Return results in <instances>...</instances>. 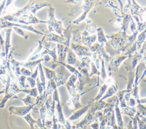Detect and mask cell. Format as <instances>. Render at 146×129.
<instances>
[{
    "label": "cell",
    "instance_id": "f907efd6",
    "mask_svg": "<svg viewBox=\"0 0 146 129\" xmlns=\"http://www.w3.org/2000/svg\"><path fill=\"white\" fill-rule=\"evenodd\" d=\"M95 28V26H92V25H89V27H87V30L90 32H93L94 31Z\"/></svg>",
    "mask_w": 146,
    "mask_h": 129
},
{
    "label": "cell",
    "instance_id": "f5cc1de1",
    "mask_svg": "<svg viewBox=\"0 0 146 129\" xmlns=\"http://www.w3.org/2000/svg\"><path fill=\"white\" fill-rule=\"evenodd\" d=\"M43 58L44 59V61H46V62H48V61H49L51 60L50 57V56H48V55H47V54L44 55L43 57Z\"/></svg>",
    "mask_w": 146,
    "mask_h": 129
},
{
    "label": "cell",
    "instance_id": "30bf717a",
    "mask_svg": "<svg viewBox=\"0 0 146 129\" xmlns=\"http://www.w3.org/2000/svg\"><path fill=\"white\" fill-rule=\"evenodd\" d=\"M3 30L6 32L5 35V53H6V60H7L8 55L9 53V51L10 49L11 48V34L13 30V28H5Z\"/></svg>",
    "mask_w": 146,
    "mask_h": 129
},
{
    "label": "cell",
    "instance_id": "3957f363",
    "mask_svg": "<svg viewBox=\"0 0 146 129\" xmlns=\"http://www.w3.org/2000/svg\"><path fill=\"white\" fill-rule=\"evenodd\" d=\"M66 86L69 93L70 99L72 102L75 106V110H77L80 108H82L83 106L80 103V101H79L80 97L82 95V94H80L78 93V90L76 88V86L70 87L66 85Z\"/></svg>",
    "mask_w": 146,
    "mask_h": 129
},
{
    "label": "cell",
    "instance_id": "11a10c76",
    "mask_svg": "<svg viewBox=\"0 0 146 129\" xmlns=\"http://www.w3.org/2000/svg\"><path fill=\"white\" fill-rule=\"evenodd\" d=\"M105 129H111V127L109 126H106V127H105Z\"/></svg>",
    "mask_w": 146,
    "mask_h": 129
},
{
    "label": "cell",
    "instance_id": "d4e9b609",
    "mask_svg": "<svg viewBox=\"0 0 146 129\" xmlns=\"http://www.w3.org/2000/svg\"><path fill=\"white\" fill-rule=\"evenodd\" d=\"M127 57V56L125 55L121 56H116L114 57L112 60V65L113 66H115V68H118L120 64L121 63V62Z\"/></svg>",
    "mask_w": 146,
    "mask_h": 129
},
{
    "label": "cell",
    "instance_id": "7c38bea8",
    "mask_svg": "<svg viewBox=\"0 0 146 129\" xmlns=\"http://www.w3.org/2000/svg\"><path fill=\"white\" fill-rule=\"evenodd\" d=\"M22 19H23L28 24H36L38 23H46L47 21L42 20L40 19H38L35 15L31 13L30 12H29L27 14L23 15L21 16Z\"/></svg>",
    "mask_w": 146,
    "mask_h": 129
},
{
    "label": "cell",
    "instance_id": "8992f818",
    "mask_svg": "<svg viewBox=\"0 0 146 129\" xmlns=\"http://www.w3.org/2000/svg\"><path fill=\"white\" fill-rule=\"evenodd\" d=\"M45 38L46 39L47 41L56 42L58 44H63L67 47L69 46L70 41H68L65 38L54 34L52 32H49L48 34H46Z\"/></svg>",
    "mask_w": 146,
    "mask_h": 129
},
{
    "label": "cell",
    "instance_id": "7a4b0ae2",
    "mask_svg": "<svg viewBox=\"0 0 146 129\" xmlns=\"http://www.w3.org/2000/svg\"><path fill=\"white\" fill-rule=\"evenodd\" d=\"M14 26L18 27L21 28H23L25 30H27L28 31H30L32 32H34L36 34L38 35H41L43 36H46V34H44L39 30L35 28L33 26L31 25H25V24H22L20 23H13L10 22H8L6 20L3 19L2 18H0V28L1 30L2 29H5V28H11Z\"/></svg>",
    "mask_w": 146,
    "mask_h": 129
},
{
    "label": "cell",
    "instance_id": "5bb4252c",
    "mask_svg": "<svg viewBox=\"0 0 146 129\" xmlns=\"http://www.w3.org/2000/svg\"><path fill=\"white\" fill-rule=\"evenodd\" d=\"M57 50L58 55V60L56 61L64 63L66 59V54L68 50V47L60 44H57Z\"/></svg>",
    "mask_w": 146,
    "mask_h": 129
},
{
    "label": "cell",
    "instance_id": "9c48e42d",
    "mask_svg": "<svg viewBox=\"0 0 146 129\" xmlns=\"http://www.w3.org/2000/svg\"><path fill=\"white\" fill-rule=\"evenodd\" d=\"M91 103H92V102L90 101L86 106H83L82 108H80V109L76 110L73 113V114L71 116H70L67 119L71 122L74 120L79 119L82 115H83L84 113H86V112H87L88 111L90 107H91Z\"/></svg>",
    "mask_w": 146,
    "mask_h": 129
},
{
    "label": "cell",
    "instance_id": "f6af8a7d",
    "mask_svg": "<svg viewBox=\"0 0 146 129\" xmlns=\"http://www.w3.org/2000/svg\"><path fill=\"white\" fill-rule=\"evenodd\" d=\"M6 1H2L1 3H0V16H1V15L3 13V11L5 9V6L6 5Z\"/></svg>",
    "mask_w": 146,
    "mask_h": 129
},
{
    "label": "cell",
    "instance_id": "db71d44e",
    "mask_svg": "<svg viewBox=\"0 0 146 129\" xmlns=\"http://www.w3.org/2000/svg\"><path fill=\"white\" fill-rule=\"evenodd\" d=\"M130 9V6H129V3H128L127 5H126L124 7V10H123V11L124 13H127L128 10Z\"/></svg>",
    "mask_w": 146,
    "mask_h": 129
},
{
    "label": "cell",
    "instance_id": "ac0fdd59",
    "mask_svg": "<svg viewBox=\"0 0 146 129\" xmlns=\"http://www.w3.org/2000/svg\"><path fill=\"white\" fill-rule=\"evenodd\" d=\"M108 88V86L107 85H106V84H104L103 85L100 86V88H99V93L98 94V95L94 98H91V101L92 102H95L99 101L103 97V96L105 94V93H106Z\"/></svg>",
    "mask_w": 146,
    "mask_h": 129
},
{
    "label": "cell",
    "instance_id": "7dc6e473",
    "mask_svg": "<svg viewBox=\"0 0 146 129\" xmlns=\"http://www.w3.org/2000/svg\"><path fill=\"white\" fill-rule=\"evenodd\" d=\"M67 105L68 107V108L70 110H75V106L74 105V103H72V102L71 101L70 99H69L67 101Z\"/></svg>",
    "mask_w": 146,
    "mask_h": 129
},
{
    "label": "cell",
    "instance_id": "681fc988",
    "mask_svg": "<svg viewBox=\"0 0 146 129\" xmlns=\"http://www.w3.org/2000/svg\"><path fill=\"white\" fill-rule=\"evenodd\" d=\"M135 115H136L137 117H138L139 118H140V119H141V120L146 124V117L142 116V115H140L138 112H136V114Z\"/></svg>",
    "mask_w": 146,
    "mask_h": 129
},
{
    "label": "cell",
    "instance_id": "8d00e7d4",
    "mask_svg": "<svg viewBox=\"0 0 146 129\" xmlns=\"http://www.w3.org/2000/svg\"><path fill=\"white\" fill-rule=\"evenodd\" d=\"M100 74L101 75L102 78H103V81L107 77V73L105 70V67H104V63L103 59L102 60V67H101V70L100 72Z\"/></svg>",
    "mask_w": 146,
    "mask_h": 129
},
{
    "label": "cell",
    "instance_id": "277c9868",
    "mask_svg": "<svg viewBox=\"0 0 146 129\" xmlns=\"http://www.w3.org/2000/svg\"><path fill=\"white\" fill-rule=\"evenodd\" d=\"M36 105V103L30 106H25L21 107H15L10 106L9 109V112L10 114H13L15 115H18L20 116H24L30 113V110L33 109V107Z\"/></svg>",
    "mask_w": 146,
    "mask_h": 129
},
{
    "label": "cell",
    "instance_id": "816d5d0a",
    "mask_svg": "<svg viewBox=\"0 0 146 129\" xmlns=\"http://www.w3.org/2000/svg\"><path fill=\"white\" fill-rule=\"evenodd\" d=\"M137 103H141V104H145L146 103V97L141 99H139L137 101Z\"/></svg>",
    "mask_w": 146,
    "mask_h": 129
},
{
    "label": "cell",
    "instance_id": "f35d334b",
    "mask_svg": "<svg viewBox=\"0 0 146 129\" xmlns=\"http://www.w3.org/2000/svg\"><path fill=\"white\" fill-rule=\"evenodd\" d=\"M91 67H92V70H91V73L90 74V77H91L93 74H97L98 76H99L100 75V72H99L98 70V68H96L95 63L94 62H91Z\"/></svg>",
    "mask_w": 146,
    "mask_h": 129
},
{
    "label": "cell",
    "instance_id": "d6a6232c",
    "mask_svg": "<svg viewBox=\"0 0 146 129\" xmlns=\"http://www.w3.org/2000/svg\"><path fill=\"white\" fill-rule=\"evenodd\" d=\"M17 81H18V83H19L20 86L22 88H23V89L27 88V86H26L25 85V80H26V76L20 75V76H18V77H17Z\"/></svg>",
    "mask_w": 146,
    "mask_h": 129
},
{
    "label": "cell",
    "instance_id": "836d02e7",
    "mask_svg": "<svg viewBox=\"0 0 146 129\" xmlns=\"http://www.w3.org/2000/svg\"><path fill=\"white\" fill-rule=\"evenodd\" d=\"M36 88H37V89H38V93L39 95L42 94L43 93V92L44 91V89H43V87L42 86V84L40 81V79H39V76L38 75L37 76V77L36 78Z\"/></svg>",
    "mask_w": 146,
    "mask_h": 129
},
{
    "label": "cell",
    "instance_id": "ffe728a7",
    "mask_svg": "<svg viewBox=\"0 0 146 129\" xmlns=\"http://www.w3.org/2000/svg\"><path fill=\"white\" fill-rule=\"evenodd\" d=\"M43 69L44 75L46 78H47L48 80H53L55 81V80L57 78V76L54 70H51L50 69L47 68V67H46V66H43Z\"/></svg>",
    "mask_w": 146,
    "mask_h": 129
},
{
    "label": "cell",
    "instance_id": "9a60e30c",
    "mask_svg": "<svg viewBox=\"0 0 146 129\" xmlns=\"http://www.w3.org/2000/svg\"><path fill=\"white\" fill-rule=\"evenodd\" d=\"M44 7H51V5L47 2H35L34 1L33 5L31 6L29 10V12L33 14L34 15L35 14L36 12L39 10V9Z\"/></svg>",
    "mask_w": 146,
    "mask_h": 129
},
{
    "label": "cell",
    "instance_id": "e575fe53",
    "mask_svg": "<svg viewBox=\"0 0 146 129\" xmlns=\"http://www.w3.org/2000/svg\"><path fill=\"white\" fill-rule=\"evenodd\" d=\"M33 72L30 71L29 69L24 68V67H21L20 68V73L21 75L25 76L26 77H29L31 76L33 74Z\"/></svg>",
    "mask_w": 146,
    "mask_h": 129
},
{
    "label": "cell",
    "instance_id": "83f0119b",
    "mask_svg": "<svg viewBox=\"0 0 146 129\" xmlns=\"http://www.w3.org/2000/svg\"><path fill=\"white\" fill-rule=\"evenodd\" d=\"M39 113H40V118L43 124H44L45 120H46V106L44 104H43L40 109H39Z\"/></svg>",
    "mask_w": 146,
    "mask_h": 129
},
{
    "label": "cell",
    "instance_id": "f546056e",
    "mask_svg": "<svg viewBox=\"0 0 146 129\" xmlns=\"http://www.w3.org/2000/svg\"><path fill=\"white\" fill-rule=\"evenodd\" d=\"M137 112H138L140 115L146 117V107L144 106L143 104L137 103L136 106Z\"/></svg>",
    "mask_w": 146,
    "mask_h": 129
},
{
    "label": "cell",
    "instance_id": "4fadbf2b",
    "mask_svg": "<svg viewBox=\"0 0 146 129\" xmlns=\"http://www.w3.org/2000/svg\"><path fill=\"white\" fill-rule=\"evenodd\" d=\"M119 100L117 98L115 103V106H114V111L115 113V115L116 116L117 119V126L120 128L121 129H124V122L122 119V116H121V112L120 110V108L119 107Z\"/></svg>",
    "mask_w": 146,
    "mask_h": 129
},
{
    "label": "cell",
    "instance_id": "4dcf8cb0",
    "mask_svg": "<svg viewBox=\"0 0 146 129\" xmlns=\"http://www.w3.org/2000/svg\"><path fill=\"white\" fill-rule=\"evenodd\" d=\"M77 77L74 75V74H72L71 75V76L69 77L68 80H67V81L66 82V86H70V87H74L75 86V81H76L77 80Z\"/></svg>",
    "mask_w": 146,
    "mask_h": 129
},
{
    "label": "cell",
    "instance_id": "7402d4cb",
    "mask_svg": "<svg viewBox=\"0 0 146 129\" xmlns=\"http://www.w3.org/2000/svg\"><path fill=\"white\" fill-rule=\"evenodd\" d=\"M19 92H23L25 93H26L27 95H29L35 98H36L38 96V91L37 89V88L35 87L34 88L31 89H20Z\"/></svg>",
    "mask_w": 146,
    "mask_h": 129
},
{
    "label": "cell",
    "instance_id": "ab89813d",
    "mask_svg": "<svg viewBox=\"0 0 146 129\" xmlns=\"http://www.w3.org/2000/svg\"><path fill=\"white\" fill-rule=\"evenodd\" d=\"M104 84L107 85L108 86H111L113 85H115V80L113 78L110 76L107 77L104 80Z\"/></svg>",
    "mask_w": 146,
    "mask_h": 129
},
{
    "label": "cell",
    "instance_id": "ba28073f",
    "mask_svg": "<svg viewBox=\"0 0 146 129\" xmlns=\"http://www.w3.org/2000/svg\"><path fill=\"white\" fill-rule=\"evenodd\" d=\"M71 48L72 49L74 50L75 53L79 56V57H83L84 56H91V53L90 52V49H89L87 47H85L82 45H76L72 43Z\"/></svg>",
    "mask_w": 146,
    "mask_h": 129
},
{
    "label": "cell",
    "instance_id": "44dd1931",
    "mask_svg": "<svg viewBox=\"0 0 146 129\" xmlns=\"http://www.w3.org/2000/svg\"><path fill=\"white\" fill-rule=\"evenodd\" d=\"M12 99H20L21 101H23L24 102V103L25 104L26 106H30V105H32L34 103H35L36 102V98L29 95H27L24 98H19L17 97H16L15 95L12 98Z\"/></svg>",
    "mask_w": 146,
    "mask_h": 129
},
{
    "label": "cell",
    "instance_id": "d590c367",
    "mask_svg": "<svg viewBox=\"0 0 146 129\" xmlns=\"http://www.w3.org/2000/svg\"><path fill=\"white\" fill-rule=\"evenodd\" d=\"M146 37V29L144 31L142 32L138 36V38H137V41L136 43H137V44H139V46L141 44L143 43V42L144 41L145 38Z\"/></svg>",
    "mask_w": 146,
    "mask_h": 129
},
{
    "label": "cell",
    "instance_id": "4316f807",
    "mask_svg": "<svg viewBox=\"0 0 146 129\" xmlns=\"http://www.w3.org/2000/svg\"><path fill=\"white\" fill-rule=\"evenodd\" d=\"M98 32V42L100 44H103L104 43H107L106 37L104 35L103 31L101 27L96 30Z\"/></svg>",
    "mask_w": 146,
    "mask_h": 129
},
{
    "label": "cell",
    "instance_id": "484cf974",
    "mask_svg": "<svg viewBox=\"0 0 146 129\" xmlns=\"http://www.w3.org/2000/svg\"><path fill=\"white\" fill-rule=\"evenodd\" d=\"M68 55L67 58V63L68 65H73L75 63V54L71 49L68 50Z\"/></svg>",
    "mask_w": 146,
    "mask_h": 129
},
{
    "label": "cell",
    "instance_id": "c3c4849f",
    "mask_svg": "<svg viewBox=\"0 0 146 129\" xmlns=\"http://www.w3.org/2000/svg\"><path fill=\"white\" fill-rule=\"evenodd\" d=\"M90 127H91L92 129H99V123L96 120L95 122L90 124Z\"/></svg>",
    "mask_w": 146,
    "mask_h": 129
},
{
    "label": "cell",
    "instance_id": "7bdbcfd3",
    "mask_svg": "<svg viewBox=\"0 0 146 129\" xmlns=\"http://www.w3.org/2000/svg\"><path fill=\"white\" fill-rule=\"evenodd\" d=\"M53 124V122L52 119H48V120H46L44 122V126L47 129H51L52 128Z\"/></svg>",
    "mask_w": 146,
    "mask_h": 129
},
{
    "label": "cell",
    "instance_id": "6f0895ef",
    "mask_svg": "<svg viewBox=\"0 0 146 129\" xmlns=\"http://www.w3.org/2000/svg\"><path fill=\"white\" fill-rule=\"evenodd\" d=\"M1 45H0V52H1Z\"/></svg>",
    "mask_w": 146,
    "mask_h": 129
},
{
    "label": "cell",
    "instance_id": "60d3db41",
    "mask_svg": "<svg viewBox=\"0 0 146 129\" xmlns=\"http://www.w3.org/2000/svg\"><path fill=\"white\" fill-rule=\"evenodd\" d=\"M137 121V126H138V129H146V124L140 118L137 117L135 115Z\"/></svg>",
    "mask_w": 146,
    "mask_h": 129
},
{
    "label": "cell",
    "instance_id": "e0dca14e",
    "mask_svg": "<svg viewBox=\"0 0 146 129\" xmlns=\"http://www.w3.org/2000/svg\"><path fill=\"white\" fill-rule=\"evenodd\" d=\"M117 88L115 85L110 86L108 87L107 90L106 91L105 94L103 96V97L99 101H104L106 98L113 95L116 93H117Z\"/></svg>",
    "mask_w": 146,
    "mask_h": 129
},
{
    "label": "cell",
    "instance_id": "f1b7e54d",
    "mask_svg": "<svg viewBox=\"0 0 146 129\" xmlns=\"http://www.w3.org/2000/svg\"><path fill=\"white\" fill-rule=\"evenodd\" d=\"M132 19L131 18V16L130 15H126L124 17L123 20V27H122V28L124 30V32L126 31L128 26V24L130 22V21H131Z\"/></svg>",
    "mask_w": 146,
    "mask_h": 129
},
{
    "label": "cell",
    "instance_id": "ee69618b",
    "mask_svg": "<svg viewBox=\"0 0 146 129\" xmlns=\"http://www.w3.org/2000/svg\"><path fill=\"white\" fill-rule=\"evenodd\" d=\"M139 56H140V55L139 56H137L135 57L133 59L132 61V68H133V69H134V68H135V66H136V64H137V63H138V61H139L140 58L141 57H139Z\"/></svg>",
    "mask_w": 146,
    "mask_h": 129
},
{
    "label": "cell",
    "instance_id": "9f6ffc18",
    "mask_svg": "<svg viewBox=\"0 0 146 129\" xmlns=\"http://www.w3.org/2000/svg\"><path fill=\"white\" fill-rule=\"evenodd\" d=\"M61 129H66V128L63 126H62V127L61 128Z\"/></svg>",
    "mask_w": 146,
    "mask_h": 129
},
{
    "label": "cell",
    "instance_id": "bcb514c9",
    "mask_svg": "<svg viewBox=\"0 0 146 129\" xmlns=\"http://www.w3.org/2000/svg\"><path fill=\"white\" fill-rule=\"evenodd\" d=\"M130 27H131V30L132 31V32L133 33L135 31H136V24L134 22L133 20L132 19L130 23Z\"/></svg>",
    "mask_w": 146,
    "mask_h": 129
},
{
    "label": "cell",
    "instance_id": "52a82bcc",
    "mask_svg": "<svg viewBox=\"0 0 146 129\" xmlns=\"http://www.w3.org/2000/svg\"><path fill=\"white\" fill-rule=\"evenodd\" d=\"M110 105H111V103H107L104 101H99L97 102H92L91 107H90L88 112H89L90 113L94 115L96 112L100 111L101 110L104 109L106 107H107Z\"/></svg>",
    "mask_w": 146,
    "mask_h": 129
},
{
    "label": "cell",
    "instance_id": "74e56055",
    "mask_svg": "<svg viewBox=\"0 0 146 129\" xmlns=\"http://www.w3.org/2000/svg\"><path fill=\"white\" fill-rule=\"evenodd\" d=\"M26 80L27 81V82H29L30 87L31 88H34L36 86V80L32 78L31 77L29 76V77H26Z\"/></svg>",
    "mask_w": 146,
    "mask_h": 129
},
{
    "label": "cell",
    "instance_id": "2e32d148",
    "mask_svg": "<svg viewBox=\"0 0 146 129\" xmlns=\"http://www.w3.org/2000/svg\"><path fill=\"white\" fill-rule=\"evenodd\" d=\"M91 1H87V2H86V6H85V10L84 11V13L80 15V16H79L78 19H76V20H74L72 22V23L74 24H79V22H82V20H83L86 15H87V13L90 11V10L91 9V8L92 7V2H90Z\"/></svg>",
    "mask_w": 146,
    "mask_h": 129
},
{
    "label": "cell",
    "instance_id": "d6986e66",
    "mask_svg": "<svg viewBox=\"0 0 146 129\" xmlns=\"http://www.w3.org/2000/svg\"><path fill=\"white\" fill-rule=\"evenodd\" d=\"M137 110L135 107H129L128 106H127L125 107L124 108H122V112L121 113L128 115V116H129L132 119L135 116V115L136 114Z\"/></svg>",
    "mask_w": 146,
    "mask_h": 129
},
{
    "label": "cell",
    "instance_id": "1f68e13d",
    "mask_svg": "<svg viewBox=\"0 0 146 129\" xmlns=\"http://www.w3.org/2000/svg\"><path fill=\"white\" fill-rule=\"evenodd\" d=\"M11 28H13V30H14V31H15L18 35H19L22 36V37L24 38L26 40H27L29 36H28V35L22 30V28H19V27H16V26H14V27H11Z\"/></svg>",
    "mask_w": 146,
    "mask_h": 129
},
{
    "label": "cell",
    "instance_id": "5b68a950",
    "mask_svg": "<svg viewBox=\"0 0 146 129\" xmlns=\"http://www.w3.org/2000/svg\"><path fill=\"white\" fill-rule=\"evenodd\" d=\"M98 120V119L96 116L88 112L86 115L83 118V119L80 122H79L76 125L72 126V129H87V127H89L90 124H92V122L96 121Z\"/></svg>",
    "mask_w": 146,
    "mask_h": 129
},
{
    "label": "cell",
    "instance_id": "cb8c5ba5",
    "mask_svg": "<svg viewBox=\"0 0 146 129\" xmlns=\"http://www.w3.org/2000/svg\"><path fill=\"white\" fill-rule=\"evenodd\" d=\"M23 118L25 119V120L27 122V123L30 126V129H35V124L36 123V120H35L31 115V114L29 113L25 116H23Z\"/></svg>",
    "mask_w": 146,
    "mask_h": 129
},
{
    "label": "cell",
    "instance_id": "8fae6325",
    "mask_svg": "<svg viewBox=\"0 0 146 129\" xmlns=\"http://www.w3.org/2000/svg\"><path fill=\"white\" fill-rule=\"evenodd\" d=\"M34 2V1H29V3L25 7H23V8H21V9H16V10H14L11 15L13 16H14L15 17L19 18L23 15L27 14L29 12L30 8L33 5Z\"/></svg>",
    "mask_w": 146,
    "mask_h": 129
},
{
    "label": "cell",
    "instance_id": "b9f144b4",
    "mask_svg": "<svg viewBox=\"0 0 146 129\" xmlns=\"http://www.w3.org/2000/svg\"><path fill=\"white\" fill-rule=\"evenodd\" d=\"M38 127L40 129H47L45 127L44 124L42 123V121L40 120V118L39 117L36 120L35 124V127Z\"/></svg>",
    "mask_w": 146,
    "mask_h": 129
},
{
    "label": "cell",
    "instance_id": "603a6c76",
    "mask_svg": "<svg viewBox=\"0 0 146 129\" xmlns=\"http://www.w3.org/2000/svg\"><path fill=\"white\" fill-rule=\"evenodd\" d=\"M38 66H39V70H38V72H39V79H40V81L42 84V86L43 87V89L44 90L46 89V77H45V75H44V70H43V66L42 65L41 63H39L38 64Z\"/></svg>",
    "mask_w": 146,
    "mask_h": 129
},
{
    "label": "cell",
    "instance_id": "6da1fadb",
    "mask_svg": "<svg viewBox=\"0 0 146 129\" xmlns=\"http://www.w3.org/2000/svg\"><path fill=\"white\" fill-rule=\"evenodd\" d=\"M55 9L52 7H50L48 9V20L47 21L48 31L50 32L55 31L63 38L62 31L64 28L62 27L63 20H57L54 16Z\"/></svg>",
    "mask_w": 146,
    "mask_h": 129
}]
</instances>
